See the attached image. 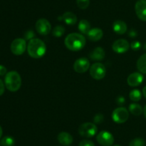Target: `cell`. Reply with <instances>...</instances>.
Wrapping results in <instances>:
<instances>
[{
    "mask_svg": "<svg viewBox=\"0 0 146 146\" xmlns=\"http://www.w3.org/2000/svg\"><path fill=\"white\" fill-rule=\"evenodd\" d=\"M137 68L143 74H146V53L141 55L137 61Z\"/></svg>",
    "mask_w": 146,
    "mask_h": 146,
    "instance_id": "obj_19",
    "label": "cell"
},
{
    "mask_svg": "<svg viewBox=\"0 0 146 146\" xmlns=\"http://www.w3.org/2000/svg\"><path fill=\"white\" fill-rule=\"evenodd\" d=\"M96 140L100 145L103 146H111L114 143L113 135L106 130L100 132L96 136Z\"/></svg>",
    "mask_w": 146,
    "mask_h": 146,
    "instance_id": "obj_8",
    "label": "cell"
},
{
    "mask_svg": "<svg viewBox=\"0 0 146 146\" xmlns=\"http://www.w3.org/2000/svg\"><path fill=\"white\" fill-rule=\"evenodd\" d=\"M129 111L131 112V113L133 115L138 116L141 115V114L143 112V109L142 106L139 104H137V103H132L129 105Z\"/></svg>",
    "mask_w": 146,
    "mask_h": 146,
    "instance_id": "obj_21",
    "label": "cell"
},
{
    "mask_svg": "<svg viewBox=\"0 0 146 146\" xmlns=\"http://www.w3.org/2000/svg\"><path fill=\"white\" fill-rule=\"evenodd\" d=\"M130 47H131L130 43L127 40H123V39L116 40L112 44L113 50L118 54H123V53L126 52L127 51H128Z\"/></svg>",
    "mask_w": 146,
    "mask_h": 146,
    "instance_id": "obj_10",
    "label": "cell"
},
{
    "mask_svg": "<svg viewBox=\"0 0 146 146\" xmlns=\"http://www.w3.org/2000/svg\"><path fill=\"white\" fill-rule=\"evenodd\" d=\"M35 27L37 32L41 35H47L51 30V23L48 21V20L44 18L37 20Z\"/></svg>",
    "mask_w": 146,
    "mask_h": 146,
    "instance_id": "obj_9",
    "label": "cell"
},
{
    "mask_svg": "<svg viewBox=\"0 0 146 146\" xmlns=\"http://www.w3.org/2000/svg\"><path fill=\"white\" fill-rule=\"evenodd\" d=\"M77 6L81 9H86L90 4V0H76Z\"/></svg>",
    "mask_w": 146,
    "mask_h": 146,
    "instance_id": "obj_26",
    "label": "cell"
},
{
    "mask_svg": "<svg viewBox=\"0 0 146 146\" xmlns=\"http://www.w3.org/2000/svg\"><path fill=\"white\" fill-rule=\"evenodd\" d=\"M97 130V126L95 123H84L78 127V133L80 135L86 138L94 137L96 134Z\"/></svg>",
    "mask_w": 146,
    "mask_h": 146,
    "instance_id": "obj_4",
    "label": "cell"
},
{
    "mask_svg": "<svg viewBox=\"0 0 146 146\" xmlns=\"http://www.w3.org/2000/svg\"><path fill=\"white\" fill-rule=\"evenodd\" d=\"M58 19L63 20L68 25H74L77 22L76 15L71 11H66Z\"/></svg>",
    "mask_w": 146,
    "mask_h": 146,
    "instance_id": "obj_17",
    "label": "cell"
},
{
    "mask_svg": "<svg viewBox=\"0 0 146 146\" xmlns=\"http://www.w3.org/2000/svg\"><path fill=\"white\" fill-rule=\"evenodd\" d=\"M78 146H95V144L91 140H83L80 142Z\"/></svg>",
    "mask_w": 146,
    "mask_h": 146,
    "instance_id": "obj_28",
    "label": "cell"
},
{
    "mask_svg": "<svg viewBox=\"0 0 146 146\" xmlns=\"http://www.w3.org/2000/svg\"><path fill=\"white\" fill-rule=\"evenodd\" d=\"M144 50H145V51H146V42L145 43V44H144Z\"/></svg>",
    "mask_w": 146,
    "mask_h": 146,
    "instance_id": "obj_38",
    "label": "cell"
},
{
    "mask_svg": "<svg viewBox=\"0 0 146 146\" xmlns=\"http://www.w3.org/2000/svg\"><path fill=\"white\" fill-rule=\"evenodd\" d=\"M11 51L15 55H21L27 49V42L25 39L17 38L11 42Z\"/></svg>",
    "mask_w": 146,
    "mask_h": 146,
    "instance_id": "obj_7",
    "label": "cell"
},
{
    "mask_svg": "<svg viewBox=\"0 0 146 146\" xmlns=\"http://www.w3.org/2000/svg\"><path fill=\"white\" fill-rule=\"evenodd\" d=\"M113 146H121V145H113Z\"/></svg>",
    "mask_w": 146,
    "mask_h": 146,
    "instance_id": "obj_39",
    "label": "cell"
},
{
    "mask_svg": "<svg viewBox=\"0 0 146 146\" xmlns=\"http://www.w3.org/2000/svg\"><path fill=\"white\" fill-rule=\"evenodd\" d=\"M90 68V62L86 57H81L76 60L74 64V70L77 73H84Z\"/></svg>",
    "mask_w": 146,
    "mask_h": 146,
    "instance_id": "obj_11",
    "label": "cell"
},
{
    "mask_svg": "<svg viewBox=\"0 0 146 146\" xmlns=\"http://www.w3.org/2000/svg\"><path fill=\"white\" fill-rule=\"evenodd\" d=\"M105 51L101 47H96L89 54L90 58L94 61H101L105 58Z\"/></svg>",
    "mask_w": 146,
    "mask_h": 146,
    "instance_id": "obj_18",
    "label": "cell"
},
{
    "mask_svg": "<svg viewBox=\"0 0 146 146\" xmlns=\"http://www.w3.org/2000/svg\"><path fill=\"white\" fill-rule=\"evenodd\" d=\"M65 33V28L62 25L56 26L52 31V34L56 37H60Z\"/></svg>",
    "mask_w": 146,
    "mask_h": 146,
    "instance_id": "obj_23",
    "label": "cell"
},
{
    "mask_svg": "<svg viewBox=\"0 0 146 146\" xmlns=\"http://www.w3.org/2000/svg\"><path fill=\"white\" fill-rule=\"evenodd\" d=\"M4 83L7 90L10 92H17L21 85V78L17 71H10L7 73L4 78Z\"/></svg>",
    "mask_w": 146,
    "mask_h": 146,
    "instance_id": "obj_3",
    "label": "cell"
},
{
    "mask_svg": "<svg viewBox=\"0 0 146 146\" xmlns=\"http://www.w3.org/2000/svg\"><path fill=\"white\" fill-rule=\"evenodd\" d=\"M128 117H129L128 110L123 107H117L112 113L113 120L118 124H122L126 122Z\"/></svg>",
    "mask_w": 146,
    "mask_h": 146,
    "instance_id": "obj_6",
    "label": "cell"
},
{
    "mask_svg": "<svg viewBox=\"0 0 146 146\" xmlns=\"http://www.w3.org/2000/svg\"><path fill=\"white\" fill-rule=\"evenodd\" d=\"M15 143V140L11 136H5L1 140V146H14Z\"/></svg>",
    "mask_w": 146,
    "mask_h": 146,
    "instance_id": "obj_24",
    "label": "cell"
},
{
    "mask_svg": "<svg viewBox=\"0 0 146 146\" xmlns=\"http://www.w3.org/2000/svg\"><path fill=\"white\" fill-rule=\"evenodd\" d=\"M2 133H3L2 128H1V126H0V138H1V135H2Z\"/></svg>",
    "mask_w": 146,
    "mask_h": 146,
    "instance_id": "obj_37",
    "label": "cell"
},
{
    "mask_svg": "<svg viewBox=\"0 0 146 146\" xmlns=\"http://www.w3.org/2000/svg\"><path fill=\"white\" fill-rule=\"evenodd\" d=\"M58 141L59 142L60 144L64 146H68L73 143V137L71 134L66 133V132H61L57 136Z\"/></svg>",
    "mask_w": 146,
    "mask_h": 146,
    "instance_id": "obj_14",
    "label": "cell"
},
{
    "mask_svg": "<svg viewBox=\"0 0 146 146\" xmlns=\"http://www.w3.org/2000/svg\"><path fill=\"white\" fill-rule=\"evenodd\" d=\"M94 123H101L104 121V115L102 114H97L94 117Z\"/></svg>",
    "mask_w": 146,
    "mask_h": 146,
    "instance_id": "obj_30",
    "label": "cell"
},
{
    "mask_svg": "<svg viewBox=\"0 0 146 146\" xmlns=\"http://www.w3.org/2000/svg\"><path fill=\"white\" fill-rule=\"evenodd\" d=\"M143 96L146 99V86H145V87H143Z\"/></svg>",
    "mask_w": 146,
    "mask_h": 146,
    "instance_id": "obj_35",
    "label": "cell"
},
{
    "mask_svg": "<svg viewBox=\"0 0 146 146\" xmlns=\"http://www.w3.org/2000/svg\"><path fill=\"white\" fill-rule=\"evenodd\" d=\"M113 29L116 34H124L127 31V24L122 20H116L113 24Z\"/></svg>",
    "mask_w": 146,
    "mask_h": 146,
    "instance_id": "obj_16",
    "label": "cell"
},
{
    "mask_svg": "<svg viewBox=\"0 0 146 146\" xmlns=\"http://www.w3.org/2000/svg\"><path fill=\"white\" fill-rule=\"evenodd\" d=\"M103 36H104V31L100 28L91 29V30L87 34L88 38L92 42L99 41V40H101Z\"/></svg>",
    "mask_w": 146,
    "mask_h": 146,
    "instance_id": "obj_15",
    "label": "cell"
},
{
    "mask_svg": "<svg viewBox=\"0 0 146 146\" xmlns=\"http://www.w3.org/2000/svg\"><path fill=\"white\" fill-rule=\"evenodd\" d=\"M131 47L133 51H138L141 49V43L139 41H133L131 42Z\"/></svg>",
    "mask_w": 146,
    "mask_h": 146,
    "instance_id": "obj_27",
    "label": "cell"
},
{
    "mask_svg": "<svg viewBox=\"0 0 146 146\" xmlns=\"http://www.w3.org/2000/svg\"><path fill=\"white\" fill-rule=\"evenodd\" d=\"M143 114H144V116H145V117L146 118V104L143 108Z\"/></svg>",
    "mask_w": 146,
    "mask_h": 146,
    "instance_id": "obj_36",
    "label": "cell"
},
{
    "mask_svg": "<svg viewBox=\"0 0 146 146\" xmlns=\"http://www.w3.org/2000/svg\"><path fill=\"white\" fill-rule=\"evenodd\" d=\"M64 44L69 50L77 52L85 47L86 39L83 34L79 33H71L66 36L64 40Z\"/></svg>",
    "mask_w": 146,
    "mask_h": 146,
    "instance_id": "obj_1",
    "label": "cell"
},
{
    "mask_svg": "<svg viewBox=\"0 0 146 146\" xmlns=\"http://www.w3.org/2000/svg\"><path fill=\"white\" fill-rule=\"evenodd\" d=\"M145 141L144 139L137 137L131 140L129 143V146H145Z\"/></svg>",
    "mask_w": 146,
    "mask_h": 146,
    "instance_id": "obj_25",
    "label": "cell"
},
{
    "mask_svg": "<svg viewBox=\"0 0 146 146\" xmlns=\"http://www.w3.org/2000/svg\"><path fill=\"white\" fill-rule=\"evenodd\" d=\"M143 81V75L141 72H133L128 76L127 82L131 87L139 86Z\"/></svg>",
    "mask_w": 146,
    "mask_h": 146,
    "instance_id": "obj_13",
    "label": "cell"
},
{
    "mask_svg": "<svg viewBox=\"0 0 146 146\" xmlns=\"http://www.w3.org/2000/svg\"><path fill=\"white\" fill-rule=\"evenodd\" d=\"M34 37H35V34H34V31H31V30H29V31H27V32L25 33V34H24L25 40H32V39L34 38Z\"/></svg>",
    "mask_w": 146,
    "mask_h": 146,
    "instance_id": "obj_29",
    "label": "cell"
},
{
    "mask_svg": "<svg viewBox=\"0 0 146 146\" xmlns=\"http://www.w3.org/2000/svg\"><path fill=\"white\" fill-rule=\"evenodd\" d=\"M135 11L140 19L146 21V0H138L135 3Z\"/></svg>",
    "mask_w": 146,
    "mask_h": 146,
    "instance_id": "obj_12",
    "label": "cell"
},
{
    "mask_svg": "<svg viewBox=\"0 0 146 146\" xmlns=\"http://www.w3.org/2000/svg\"><path fill=\"white\" fill-rule=\"evenodd\" d=\"M129 97L132 101L138 102L142 98V93L138 89H134L130 92Z\"/></svg>",
    "mask_w": 146,
    "mask_h": 146,
    "instance_id": "obj_22",
    "label": "cell"
},
{
    "mask_svg": "<svg viewBox=\"0 0 146 146\" xmlns=\"http://www.w3.org/2000/svg\"><path fill=\"white\" fill-rule=\"evenodd\" d=\"M5 90V84H4L2 80L0 79V96L2 95Z\"/></svg>",
    "mask_w": 146,
    "mask_h": 146,
    "instance_id": "obj_33",
    "label": "cell"
},
{
    "mask_svg": "<svg viewBox=\"0 0 146 146\" xmlns=\"http://www.w3.org/2000/svg\"><path fill=\"white\" fill-rule=\"evenodd\" d=\"M106 74V69L105 65L101 62L94 63L90 67V75L97 80H102Z\"/></svg>",
    "mask_w": 146,
    "mask_h": 146,
    "instance_id": "obj_5",
    "label": "cell"
},
{
    "mask_svg": "<svg viewBox=\"0 0 146 146\" xmlns=\"http://www.w3.org/2000/svg\"><path fill=\"white\" fill-rule=\"evenodd\" d=\"M78 29L81 31V33L87 34L88 33V31L91 30V24L88 22V20L82 19L78 23Z\"/></svg>",
    "mask_w": 146,
    "mask_h": 146,
    "instance_id": "obj_20",
    "label": "cell"
},
{
    "mask_svg": "<svg viewBox=\"0 0 146 146\" xmlns=\"http://www.w3.org/2000/svg\"><path fill=\"white\" fill-rule=\"evenodd\" d=\"M7 68H6L4 65H1V64H0V76L6 75V74H7Z\"/></svg>",
    "mask_w": 146,
    "mask_h": 146,
    "instance_id": "obj_32",
    "label": "cell"
},
{
    "mask_svg": "<svg viewBox=\"0 0 146 146\" xmlns=\"http://www.w3.org/2000/svg\"><path fill=\"white\" fill-rule=\"evenodd\" d=\"M27 52L29 55L32 58H41L46 54V46L42 40L38 38H34L29 42Z\"/></svg>",
    "mask_w": 146,
    "mask_h": 146,
    "instance_id": "obj_2",
    "label": "cell"
},
{
    "mask_svg": "<svg viewBox=\"0 0 146 146\" xmlns=\"http://www.w3.org/2000/svg\"><path fill=\"white\" fill-rule=\"evenodd\" d=\"M116 102L117 104H123L125 103V97H123V96H118L116 99Z\"/></svg>",
    "mask_w": 146,
    "mask_h": 146,
    "instance_id": "obj_31",
    "label": "cell"
},
{
    "mask_svg": "<svg viewBox=\"0 0 146 146\" xmlns=\"http://www.w3.org/2000/svg\"><path fill=\"white\" fill-rule=\"evenodd\" d=\"M137 31L134 29H131L128 32V36L131 37H135L137 36Z\"/></svg>",
    "mask_w": 146,
    "mask_h": 146,
    "instance_id": "obj_34",
    "label": "cell"
}]
</instances>
